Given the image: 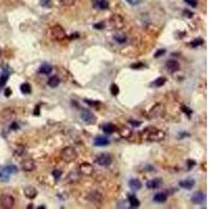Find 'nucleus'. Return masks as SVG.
Masks as SVG:
<instances>
[{
    "mask_svg": "<svg viewBox=\"0 0 209 209\" xmlns=\"http://www.w3.org/2000/svg\"><path fill=\"white\" fill-rule=\"evenodd\" d=\"M78 171H80V174L84 176H92L94 173V167L89 162H83L78 167Z\"/></svg>",
    "mask_w": 209,
    "mask_h": 209,
    "instance_id": "obj_7",
    "label": "nucleus"
},
{
    "mask_svg": "<svg viewBox=\"0 0 209 209\" xmlns=\"http://www.w3.org/2000/svg\"><path fill=\"white\" fill-rule=\"evenodd\" d=\"M23 193H24V196H25L26 198L35 199L37 196V195H38V191H37V189L35 187H33V186H27V187L24 188Z\"/></svg>",
    "mask_w": 209,
    "mask_h": 209,
    "instance_id": "obj_12",
    "label": "nucleus"
},
{
    "mask_svg": "<svg viewBox=\"0 0 209 209\" xmlns=\"http://www.w3.org/2000/svg\"><path fill=\"white\" fill-rule=\"evenodd\" d=\"M78 180H80V176L75 171H71L66 178V182H68V183H77Z\"/></svg>",
    "mask_w": 209,
    "mask_h": 209,
    "instance_id": "obj_22",
    "label": "nucleus"
},
{
    "mask_svg": "<svg viewBox=\"0 0 209 209\" xmlns=\"http://www.w3.org/2000/svg\"><path fill=\"white\" fill-rule=\"evenodd\" d=\"M15 205V199L13 196L9 195V193H3L0 196V207L4 209L13 208Z\"/></svg>",
    "mask_w": 209,
    "mask_h": 209,
    "instance_id": "obj_5",
    "label": "nucleus"
},
{
    "mask_svg": "<svg viewBox=\"0 0 209 209\" xmlns=\"http://www.w3.org/2000/svg\"><path fill=\"white\" fill-rule=\"evenodd\" d=\"M110 92H111V94L113 95V96H117V94L119 93L118 86H117L116 84H112L111 88H110Z\"/></svg>",
    "mask_w": 209,
    "mask_h": 209,
    "instance_id": "obj_32",
    "label": "nucleus"
},
{
    "mask_svg": "<svg viewBox=\"0 0 209 209\" xmlns=\"http://www.w3.org/2000/svg\"><path fill=\"white\" fill-rule=\"evenodd\" d=\"M9 77V73H7L6 71H3V73H2L1 77H0V88H2V87L5 86Z\"/></svg>",
    "mask_w": 209,
    "mask_h": 209,
    "instance_id": "obj_27",
    "label": "nucleus"
},
{
    "mask_svg": "<svg viewBox=\"0 0 209 209\" xmlns=\"http://www.w3.org/2000/svg\"><path fill=\"white\" fill-rule=\"evenodd\" d=\"M196 182L193 179H186V180H181L180 182H179V186L184 189H191L195 186Z\"/></svg>",
    "mask_w": 209,
    "mask_h": 209,
    "instance_id": "obj_15",
    "label": "nucleus"
},
{
    "mask_svg": "<svg viewBox=\"0 0 209 209\" xmlns=\"http://www.w3.org/2000/svg\"><path fill=\"white\" fill-rule=\"evenodd\" d=\"M74 3V0H62V4H64V5H72V4Z\"/></svg>",
    "mask_w": 209,
    "mask_h": 209,
    "instance_id": "obj_42",
    "label": "nucleus"
},
{
    "mask_svg": "<svg viewBox=\"0 0 209 209\" xmlns=\"http://www.w3.org/2000/svg\"><path fill=\"white\" fill-rule=\"evenodd\" d=\"M165 83H166V78L161 77H158L157 80H155V82L152 85L155 86V87H162Z\"/></svg>",
    "mask_w": 209,
    "mask_h": 209,
    "instance_id": "obj_29",
    "label": "nucleus"
},
{
    "mask_svg": "<svg viewBox=\"0 0 209 209\" xmlns=\"http://www.w3.org/2000/svg\"><path fill=\"white\" fill-rule=\"evenodd\" d=\"M153 200L157 203H164L167 200V195L165 193H158L154 196Z\"/></svg>",
    "mask_w": 209,
    "mask_h": 209,
    "instance_id": "obj_23",
    "label": "nucleus"
},
{
    "mask_svg": "<svg viewBox=\"0 0 209 209\" xmlns=\"http://www.w3.org/2000/svg\"><path fill=\"white\" fill-rule=\"evenodd\" d=\"M51 71H52V67H51V65L48 63L42 64L40 66V68H39V72L43 73V74H50Z\"/></svg>",
    "mask_w": 209,
    "mask_h": 209,
    "instance_id": "obj_20",
    "label": "nucleus"
},
{
    "mask_svg": "<svg viewBox=\"0 0 209 209\" xmlns=\"http://www.w3.org/2000/svg\"><path fill=\"white\" fill-rule=\"evenodd\" d=\"M146 185L149 189H156L162 185V179L156 178V179H153V180H149L146 182Z\"/></svg>",
    "mask_w": 209,
    "mask_h": 209,
    "instance_id": "obj_14",
    "label": "nucleus"
},
{
    "mask_svg": "<svg viewBox=\"0 0 209 209\" xmlns=\"http://www.w3.org/2000/svg\"><path fill=\"white\" fill-rule=\"evenodd\" d=\"M184 15H185L186 17H188V18H191V17L193 16V15L191 14V13H190V12H189V11H184Z\"/></svg>",
    "mask_w": 209,
    "mask_h": 209,
    "instance_id": "obj_47",
    "label": "nucleus"
},
{
    "mask_svg": "<svg viewBox=\"0 0 209 209\" xmlns=\"http://www.w3.org/2000/svg\"><path fill=\"white\" fill-rule=\"evenodd\" d=\"M102 130L105 134L110 135V134H113V133L116 131V127H115L113 124H109V122H108V124H104L102 125Z\"/></svg>",
    "mask_w": 209,
    "mask_h": 209,
    "instance_id": "obj_17",
    "label": "nucleus"
},
{
    "mask_svg": "<svg viewBox=\"0 0 209 209\" xmlns=\"http://www.w3.org/2000/svg\"><path fill=\"white\" fill-rule=\"evenodd\" d=\"M128 200H129V203H130V205H131V207L137 208L140 206V201L136 198V196L130 195L129 198H128Z\"/></svg>",
    "mask_w": 209,
    "mask_h": 209,
    "instance_id": "obj_24",
    "label": "nucleus"
},
{
    "mask_svg": "<svg viewBox=\"0 0 209 209\" xmlns=\"http://www.w3.org/2000/svg\"><path fill=\"white\" fill-rule=\"evenodd\" d=\"M88 200L91 201V202H100L102 201V195L97 191H92L88 195Z\"/></svg>",
    "mask_w": 209,
    "mask_h": 209,
    "instance_id": "obj_21",
    "label": "nucleus"
},
{
    "mask_svg": "<svg viewBox=\"0 0 209 209\" xmlns=\"http://www.w3.org/2000/svg\"><path fill=\"white\" fill-rule=\"evenodd\" d=\"M60 83H61V80H60V77H59L58 75H52V77H49L48 81H47V85L50 86L51 88L58 87Z\"/></svg>",
    "mask_w": 209,
    "mask_h": 209,
    "instance_id": "obj_19",
    "label": "nucleus"
},
{
    "mask_svg": "<svg viewBox=\"0 0 209 209\" xmlns=\"http://www.w3.org/2000/svg\"><path fill=\"white\" fill-rule=\"evenodd\" d=\"M164 137H165L164 132H162L161 130L156 129V128H146L141 133V138L144 141H161V140L164 139Z\"/></svg>",
    "mask_w": 209,
    "mask_h": 209,
    "instance_id": "obj_1",
    "label": "nucleus"
},
{
    "mask_svg": "<svg viewBox=\"0 0 209 209\" xmlns=\"http://www.w3.org/2000/svg\"><path fill=\"white\" fill-rule=\"evenodd\" d=\"M118 132H119V135L122 137V138H129V137L132 135L131 130L128 129V128H125V127H121L118 130Z\"/></svg>",
    "mask_w": 209,
    "mask_h": 209,
    "instance_id": "obj_25",
    "label": "nucleus"
},
{
    "mask_svg": "<svg viewBox=\"0 0 209 209\" xmlns=\"http://www.w3.org/2000/svg\"><path fill=\"white\" fill-rule=\"evenodd\" d=\"M11 94H12V89L11 88H6L5 91H4V95H5L6 97H9V96H11Z\"/></svg>",
    "mask_w": 209,
    "mask_h": 209,
    "instance_id": "obj_46",
    "label": "nucleus"
},
{
    "mask_svg": "<svg viewBox=\"0 0 209 209\" xmlns=\"http://www.w3.org/2000/svg\"><path fill=\"white\" fill-rule=\"evenodd\" d=\"M129 122L130 124H131L133 127H139V125H141V124L142 122L141 121H139V120H133V119H131V120H129Z\"/></svg>",
    "mask_w": 209,
    "mask_h": 209,
    "instance_id": "obj_41",
    "label": "nucleus"
},
{
    "mask_svg": "<svg viewBox=\"0 0 209 209\" xmlns=\"http://www.w3.org/2000/svg\"><path fill=\"white\" fill-rule=\"evenodd\" d=\"M80 117L87 124H94L96 122V116L88 109H82L80 113Z\"/></svg>",
    "mask_w": 209,
    "mask_h": 209,
    "instance_id": "obj_4",
    "label": "nucleus"
},
{
    "mask_svg": "<svg viewBox=\"0 0 209 209\" xmlns=\"http://www.w3.org/2000/svg\"><path fill=\"white\" fill-rule=\"evenodd\" d=\"M17 171H18V169H17V167L14 165H7L3 168V173L6 175H11V174L17 173Z\"/></svg>",
    "mask_w": 209,
    "mask_h": 209,
    "instance_id": "obj_28",
    "label": "nucleus"
},
{
    "mask_svg": "<svg viewBox=\"0 0 209 209\" xmlns=\"http://www.w3.org/2000/svg\"><path fill=\"white\" fill-rule=\"evenodd\" d=\"M92 3L95 9H103V11H104V9H108L110 6L108 0H92Z\"/></svg>",
    "mask_w": 209,
    "mask_h": 209,
    "instance_id": "obj_9",
    "label": "nucleus"
},
{
    "mask_svg": "<svg viewBox=\"0 0 209 209\" xmlns=\"http://www.w3.org/2000/svg\"><path fill=\"white\" fill-rule=\"evenodd\" d=\"M129 187L133 190H139L142 187V183L138 179H131L129 181Z\"/></svg>",
    "mask_w": 209,
    "mask_h": 209,
    "instance_id": "obj_18",
    "label": "nucleus"
},
{
    "mask_svg": "<svg viewBox=\"0 0 209 209\" xmlns=\"http://www.w3.org/2000/svg\"><path fill=\"white\" fill-rule=\"evenodd\" d=\"M49 34H50L51 38L56 41H62L66 38L65 29L60 25L52 26V27L50 28V31H49Z\"/></svg>",
    "mask_w": 209,
    "mask_h": 209,
    "instance_id": "obj_3",
    "label": "nucleus"
},
{
    "mask_svg": "<svg viewBox=\"0 0 209 209\" xmlns=\"http://www.w3.org/2000/svg\"><path fill=\"white\" fill-rule=\"evenodd\" d=\"M184 1H185L187 4H189L190 6H193V7H196V4H198V0H184Z\"/></svg>",
    "mask_w": 209,
    "mask_h": 209,
    "instance_id": "obj_40",
    "label": "nucleus"
},
{
    "mask_svg": "<svg viewBox=\"0 0 209 209\" xmlns=\"http://www.w3.org/2000/svg\"><path fill=\"white\" fill-rule=\"evenodd\" d=\"M40 4L41 6L49 9V7L52 6V0H40Z\"/></svg>",
    "mask_w": 209,
    "mask_h": 209,
    "instance_id": "obj_33",
    "label": "nucleus"
},
{
    "mask_svg": "<svg viewBox=\"0 0 209 209\" xmlns=\"http://www.w3.org/2000/svg\"><path fill=\"white\" fill-rule=\"evenodd\" d=\"M74 37H75V39H77V38H78V34H73V35L71 36V38L74 39Z\"/></svg>",
    "mask_w": 209,
    "mask_h": 209,
    "instance_id": "obj_49",
    "label": "nucleus"
},
{
    "mask_svg": "<svg viewBox=\"0 0 209 209\" xmlns=\"http://www.w3.org/2000/svg\"><path fill=\"white\" fill-rule=\"evenodd\" d=\"M84 102L87 103V104H89L90 106H98L100 105L99 102H97V100H90V99H84Z\"/></svg>",
    "mask_w": 209,
    "mask_h": 209,
    "instance_id": "obj_37",
    "label": "nucleus"
},
{
    "mask_svg": "<svg viewBox=\"0 0 209 209\" xmlns=\"http://www.w3.org/2000/svg\"><path fill=\"white\" fill-rule=\"evenodd\" d=\"M0 56H1V49H0Z\"/></svg>",
    "mask_w": 209,
    "mask_h": 209,
    "instance_id": "obj_51",
    "label": "nucleus"
},
{
    "mask_svg": "<svg viewBox=\"0 0 209 209\" xmlns=\"http://www.w3.org/2000/svg\"><path fill=\"white\" fill-rule=\"evenodd\" d=\"M1 176H2V174H1V173H0V177H1Z\"/></svg>",
    "mask_w": 209,
    "mask_h": 209,
    "instance_id": "obj_52",
    "label": "nucleus"
},
{
    "mask_svg": "<svg viewBox=\"0 0 209 209\" xmlns=\"http://www.w3.org/2000/svg\"><path fill=\"white\" fill-rule=\"evenodd\" d=\"M111 25L114 27L115 29H121L124 26V20L121 16L119 15H115L111 18Z\"/></svg>",
    "mask_w": 209,
    "mask_h": 209,
    "instance_id": "obj_8",
    "label": "nucleus"
},
{
    "mask_svg": "<svg viewBox=\"0 0 209 209\" xmlns=\"http://www.w3.org/2000/svg\"><path fill=\"white\" fill-rule=\"evenodd\" d=\"M125 1L133 6H136V5H139V4L141 3L142 0H125Z\"/></svg>",
    "mask_w": 209,
    "mask_h": 209,
    "instance_id": "obj_36",
    "label": "nucleus"
},
{
    "mask_svg": "<svg viewBox=\"0 0 209 209\" xmlns=\"http://www.w3.org/2000/svg\"><path fill=\"white\" fill-rule=\"evenodd\" d=\"M166 68L171 72H176V71L180 69V64L176 60H168L166 62Z\"/></svg>",
    "mask_w": 209,
    "mask_h": 209,
    "instance_id": "obj_11",
    "label": "nucleus"
},
{
    "mask_svg": "<svg viewBox=\"0 0 209 209\" xmlns=\"http://www.w3.org/2000/svg\"><path fill=\"white\" fill-rule=\"evenodd\" d=\"M195 165H196V161L195 160H191V159L187 160V167H188V169H190L191 167H193Z\"/></svg>",
    "mask_w": 209,
    "mask_h": 209,
    "instance_id": "obj_44",
    "label": "nucleus"
},
{
    "mask_svg": "<svg viewBox=\"0 0 209 209\" xmlns=\"http://www.w3.org/2000/svg\"><path fill=\"white\" fill-rule=\"evenodd\" d=\"M165 52H166L165 49H163V48H162V49H159V50H157V51H156V53H155V56H155V58H159V56H163Z\"/></svg>",
    "mask_w": 209,
    "mask_h": 209,
    "instance_id": "obj_38",
    "label": "nucleus"
},
{
    "mask_svg": "<svg viewBox=\"0 0 209 209\" xmlns=\"http://www.w3.org/2000/svg\"><path fill=\"white\" fill-rule=\"evenodd\" d=\"M205 193H202V191H196L195 195L193 196V198H191V201H193V203L195 204H202L204 203V201H205Z\"/></svg>",
    "mask_w": 209,
    "mask_h": 209,
    "instance_id": "obj_13",
    "label": "nucleus"
},
{
    "mask_svg": "<svg viewBox=\"0 0 209 209\" xmlns=\"http://www.w3.org/2000/svg\"><path fill=\"white\" fill-rule=\"evenodd\" d=\"M36 168V163L31 159H27V160L22 162V169L24 171H33Z\"/></svg>",
    "mask_w": 209,
    "mask_h": 209,
    "instance_id": "obj_10",
    "label": "nucleus"
},
{
    "mask_svg": "<svg viewBox=\"0 0 209 209\" xmlns=\"http://www.w3.org/2000/svg\"><path fill=\"white\" fill-rule=\"evenodd\" d=\"M142 67H144L143 63L133 64V65H131V68H133V69H138V68H142Z\"/></svg>",
    "mask_w": 209,
    "mask_h": 209,
    "instance_id": "obj_43",
    "label": "nucleus"
},
{
    "mask_svg": "<svg viewBox=\"0 0 209 209\" xmlns=\"http://www.w3.org/2000/svg\"><path fill=\"white\" fill-rule=\"evenodd\" d=\"M62 174H63V171H60V169H55V171H52V176H53V178H55L56 182H58L59 180H60Z\"/></svg>",
    "mask_w": 209,
    "mask_h": 209,
    "instance_id": "obj_34",
    "label": "nucleus"
},
{
    "mask_svg": "<svg viewBox=\"0 0 209 209\" xmlns=\"http://www.w3.org/2000/svg\"><path fill=\"white\" fill-rule=\"evenodd\" d=\"M181 110H182V111H183L184 113H186V115H187L188 117L190 116L191 114H193V111H191V110L189 109V108L186 107V106H182V107H181Z\"/></svg>",
    "mask_w": 209,
    "mask_h": 209,
    "instance_id": "obj_35",
    "label": "nucleus"
},
{
    "mask_svg": "<svg viewBox=\"0 0 209 209\" xmlns=\"http://www.w3.org/2000/svg\"><path fill=\"white\" fill-rule=\"evenodd\" d=\"M20 90H21V92L23 93V94H25V95L31 94V84H29V83H23L20 86Z\"/></svg>",
    "mask_w": 209,
    "mask_h": 209,
    "instance_id": "obj_26",
    "label": "nucleus"
},
{
    "mask_svg": "<svg viewBox=\"0 0 209 209\" xmlns=\"http://www.w3.org/2000/svg\"><path fill=\"white\" fill-rule=\"evenodd\" d=\"M203 43H204L203 39L196 38V39H195L193 41H191L190 43H189V45H190L191 47H198V46H201V45H202Z\"/></svg>",
    "mask_w": 209,
    "mask_h": 209,
    "instance_id": "obj_31",
    "label": "nucleus"
},
{
    "mask_svg": "<svg viewBox=\"0 0 209 209\" xmlns=\"http://www.w3.org/2000/svg\"><path fill=\"white\" fill-rule=\"evenodd\" d=\"M110 143L109 139L105 136H97L94 139V146H106Z\"/></svg>",
    "mask_w": 209,
    "mask_h": 209,
    "instance_id": "obj_16",
    "label": "nucleus"
},
{
    "mask_svg": "<svg viewBox=\"0 0 209 209\" xmlns=\"http://www.w3.org/2000/svg\"><path fill=\"white\" fill-rule=\"evenodd\" d=\"M113 158L110 154H100L95 159V163L100 166H109L112 163Z\"/></svg>",
    "mask_w": 209,
    "mask_h": 209,
    "instance_id": "obj_6",
    "label": "nucleus"
},
{
    "mask_svg": "<svg viewBox=\"0 0 209 209\" xmlns=\"http://www.w3.org/2000/svg\"><path fill=\"white\" fill-rule=\"evenodd\" d=\"M114 40L120 44H122L127 41V37L124 35H122V34H116V35H114Z\"/></svg>",
    "mask_w": 209,
    "mask_h": 209,
    "instance_id": "obj_30",
    "label": "nucleus"
},
{
    "mask_svg": "<svg viewBox=\"0 0 209 209\" xmlns=\"http://www.w3.org/2000/svg\"><path fill=\"white\" fill-rule=\"evenodd\" d=\"M93 26H94V28H96V29H104L106 27V24H105V22H99V23H95Z\"/></svg>",
    "mask_w": 209,
    "mask_h": 209,
    "instance_id": "obj_39",
    "label": "nucleus"
},
{
    "mask_svg": "<svg viewBox=\"0 0 209 209\" xmlns=\"http://www.w3.org/2000/svg\"><path fill=\"white\" fill-rule=\"evenodd\" d=\"M38 208H39V209H41V208H43V209H44V208H45V206H40V207H38Z\"/></svg>",
    "mask_w": 209,
    "mask_h": 209,
    "instance_id": "obj_50",
    "label": "nucleus"
},
{
    "mask_svg": "<svg viewBox=\"0 0 209 209\" xmlns=\"http://www.w3.org/2000/svg\"><path fill=\"white\" fill-rule=\"evenodd\" d=\"M39 112H40V106H37V108H36L35 112H34V114L38 116V115H39Z\"/></svg>",
    "mask_w": 209,
    "mask_h": 209,
    "instance_id": "obj_48",
    "label": "nucleus"
},
{
    "mask_svg": "<svg viewBox=\"0 0 209 209\" xmlns=\"http://www.w3.org/2000/svg\"><path fill=\"white\" fill-rule=\"evenodd\" d=\"M60 156H61V158H62V160L67 162V163H69V162L74 161L75 159L77 158V152L75 151L73 147L66 146L61 151Z\"/></svg>",
    "mask_w": 209,
    "mask_h": 209,
    "instance_id": "obj_2",
    "label": "nucleus"
},
{
    "mask_svg": "<svg viewBox=\"0 0 209 209\" xmlns=\"http://www.w3.org/2000/svg\"><path fill=\"white\" fill-rule=\"evenodd\" d=\"M19 128H20V127H19V124H17V121H14L13 124H11V129L14 130V131H17V130H19Z\"/></svg>",
    "mask_w": 209,
    "mask_h": 209,
    "instance_id": "obj_45",
    "label": "nucleus"
}]
</instances>
